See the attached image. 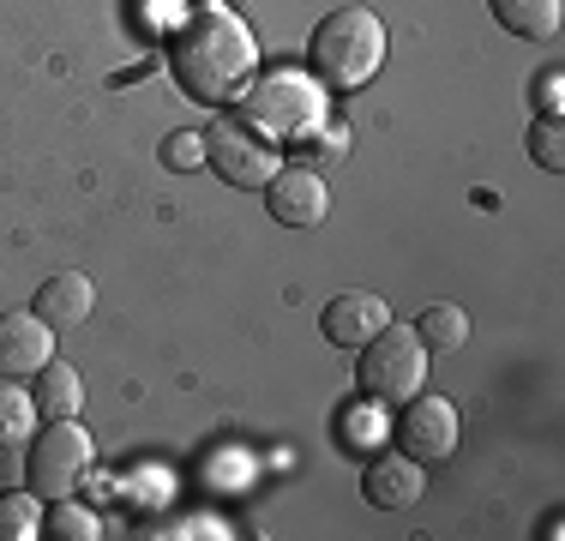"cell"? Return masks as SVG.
Returning a JSON list of instances; mask_svg holds the SVG:
<instances>
[{"label":"cell","mask_w":565,"mask_h":541,"mask_svg":"<svg viewBox=\"0 0 565 541\" xmlns=\"http://www.w3.org/2000/svg\"><path fill=\"white\" fill-rule=\"evenodd\" d=\"M530 103H535V115H565V73L559 66H542V73H535Z\"/></svg>","instance_id":"7402d4cb"},{"label":"cell","mask_w":565,"mask_h":541,"mask_svg":"<svg viewBox=\"0 0 565 541\" xmlns=\"http://www.w3.org/2000/svg\"><path fill=\"white\" fill-rule=\"evenodd\" d=\"M43 535V499L24 494H0V541H36Z\"/></svg>","instance_id":"ac0fdd59"},{"label":"cell","mask_w":565,"mask_h":541,"mask_svg":"<svg viewBox=\"0 0 565 541\" xmlns=\"http://www.w3.org/2000/svg\"><path fill=\"white\" fill-rule=\"evenodd\" d=\"M385 49H392V31H385L380 12L373 7H338L313 24V36H307V66H313V78L326 91L349 97V91H361L385 66Z\"/></svg>","instance_id":"7a4b0ae2"},{"label":"cell","mask_w":565,"mask_h":541,"mask_svg":"<svg viewBox=\"0 0 565 541\" xmlns=\"http://www.w3.org/2000/svg\"><path fill=\"white\" fill-rule=\"evenodd\" d=\"M90 307H97V283L85 277V270H55V277L36 289L31 314L49 325V331H73V325L90 319Z\"/></svg>","instance_id":"7c38bea8"},{"label":"cell","mask_w":565,"mask_h":541,"mask_svg":"<svg viewBox=\"0 0 565 541\" xmlns=\"http://www.w3.org/2000/svg\"><path fill=\"white\" fill-rule=\"evenodd\" d=\"M36 422H43V415H36V397L19 379H7V385H0V452H7V445H24L36 433Z\"/></svg>","instance_id":"2e32d148"},{"label":"cell","mask_w":565,"mask_h":541,"mask_svg":"<svg viewBox=\"0 0 565 541\" xmlns=\"http://www.w3.org/2000/svg\"><path fill=\"white\" fill-rule=\"evenodd\" d=\"M205 162L223 174L228 187H265L271 174L282 169V157H277V145L265 139V132H253L247 120H235V115H223V120H211L205 127Z\"/></svg>","instance_id":"52a82bcc"},{"label":"cell","mask_w":565,"mask_h":541,"mask_svg":"<svg viewBox=\"0 0 565 541\" xmlns=\"http://www.w3.org/2000/svg\"><path fill=\"white\" fill-rule=\"evenodd\" d=\"M319 157H343L349 151V132L343 127H319V145H313Z\"/></svg>","instance_id":"603a6c76"},{"label":"cell","mask_w":565,"mask_h":541,"mask_svg":"<svg viewBox=\"0 0 565 541\" xmlns=\"http://www.w3.org/2000/svg\"><path fill=\"white\" fill-rule=\"evenodd\" d=\"M385 325H392V307L373 289H343L338 301H326V314H319V331H326L331 349H361L367 337H380Z\"/></svg>","instance_id":"30bf717a"},{"label":"cell","mask_w":565,"mask_h":541,"mask_svg":"<svg viewBox=\"0 0 565 541\" xmlns=\"http://www.w3.org/2000/svg\"><path fill=\"white\" fill-rule=\"evenodd\" d=\"M43 530L55 535V541H97V535H103V518H97L90 506H78L73 494H66V499H49Z\"/></svg>","instance_id":"e0dca14e"},{"label":"cell","mask_w":565,"mask_h":541,"mask_svg":"<svg viewBox=\"0 0 565 541\" xmlns=\"http://www.w3.org/2000/svg\"><path fill=\"white\" fill-rule=\"evenodd\" d=\"M385 415H392V410H380V403H367V397H361L355 410L343 415V445H355V452H373V445H380Z\"/></svg>","instance_id":"ffe728a7"},{"label":"cell","mask_w":565,"mask_h":541,"mask_svg":"<svg viewBox=\"0 0 565 541\" xmlns=\"http://www.w3.org/2000/svg\"><path fill=\"white\" fill-rule=\"evenodd\" d=\"M241 120L265 139H307L326 127V85L307 73H265L241 91Z\"/></svg>","instance_id":"3957f363"},{"label":"cell","mask_w":565,"mask_h":541,"mask_svg":"<svg viewBox=\"0 0 565 541\" xmlns=\"http://www.w3.org/2000/svg\"><path fill=\"white\" fill-rule=\"evenodd\" d=\"M565 535V518H559V511H547V518H542V541H559Z\"/></svg>","instance_id":"cb8c5ba5"},{"label":"cell","mask_w":565,"mask_h":541,"mask_svg":"<svg viewBox=\"0 0 565 541\" xmlns=\"http://www.w3.org/2000/svg\"><path fill=\"white\" fill-rule=\"evenodd\" d=\"M199 162H205V132H169L163 139V169L186 174V169H199Z\"/></svg>","instance_id":"44dd1931"},{"label":"cell","mask_w":565,"mask_h":541,"mask_svg":"<svg viewBox=\"0 0 565 541\" xmlns=\"http://www.w3.org/2000/svg\"><path fill=\"white\" fill-rule=\"evenodd\" d=\"M523 145H530V157L542 162L547 174H565V120L559 115H535Z\"/></svg>","instance_id":"d6986e66"},{"label":"cell","mask_w":565,"mask_h":541,"mask_svg":"<svg viewBox=\"0 0 565 541\" xmlns=\"http://www.w3.org/2000/svg\"><path fill=\"white\" fill-rule=\"evenodd\" d=\"M361 494L380 511H409L427 494V464H415L409 452H380L367 464V476H361Z\"/></svg>","instance_id":"8fae6325"},{"label":"cell","mask_w":565,"mask_h":541,"mask_svg":"<svg viewBox=\"0 0 565 541\" xmlns=\"http://www.w3.org/2000/svg\"><path fill=\"white\" fill-rule=\"evenodd\" d=\"M97 469V439L78 422H49L43 433H31V457H24V481L36 499H66L90 481Z\"/></svg>","instance_id":"5b68a950"},{"label":"cell","mask_w":565,"mask_h":541,"mask_svg":"<svg viewBox=\"0 0 565 541\" xmlns=\"http://www.w3.org/2000/svg\"><path fill=\"white\" fill-rule=\"evenodd\" d=\"M488 12L500 19V31L518 36V43H547V36H559L565 0H488Z\"/></svg>","instance_id":"4fadbf2b"},{"label":"cell","mask_w":565,"mask_h":541,"mask_svg":"<svg viewBox=\"0 0 565 541\" xmlns=\"http://www.w3.org/2000/svg\"><path fill=\"white\" fill-rule=\"evenodd\" d=\"M36 415L43 422H78V403H85V385H78V368H66V361H49V368H36Z\"/></svg>","instance_id":"5bb4252c"},{"label":"cell","mask_w":565,"mask_h":541,"mask_svg":"<svg viewBox=\"0 0 565 541\" xmlns=\"http://www.w3.org/2000/svg\"><path fill=\"white\" fill-rule=\"evenodd\" d=\"M259 193H265V211H271L282 229H313V223H326V211H331L326 174H319V169H301V162H295V169L282 162V169L259 187Z\"/></svg>","instance_id":"ba28073f"},{"label":"cell","mask_w":565,"mask_h":541,"mask_svg":"<svg viewBox=\"0 0 565 541\" xmlns=\"http://www.w3.org/2000/svg\"><path fill=\"white\" fill-rule=\"evenodd\" d=\"M169 73L193 103L228 108L259 78V43H253L247 19H235L228 7H199L169 36Z\"/></svg>","instance_id":"6da1fadb"},{"label":"cell","mask_w":565,"mask_h":541,"mask_svg":"<svg viewBox=\"0 0 565 541\" xmlns=\"http://www.w3.org/2000/svg\"><path fill=\"white\" fill-rule=\"evenodd\" d=\"M457 433H463V415H457L451 397H439V391H415V397L397 403V422H392V439L397 452H409L415 464H446L457 452Z\"/></svg>","instance_id":"8992f818"},{"label":"cell","mask_w":565,"mask_h":541,"mask_svg":"<svg viewBox=\"0 0 565 541\" xmlns=\"http://www.w3.org/2000/svg\"><path fill=\"white\" fill-rule=\"evenodd\" d=\"M49 361H55V331L31 307L0 314V379H36V368Z\"/></svg>","instance_id":"9c48e42d"},{"label":"cell","mask_w":565,"mask_h":541,"mask_svg":"<svg viewBox=\"0 0 565 541\" xmlns=\"http://www.w3.org/2000/svg\"><path fill=\"white\" fill-rule=\"evenodd\" d=\"M427 343L415 337V325H385L380 337H367L361 343V361H355V385L367 403H380V410H397L403 397H415V391L427 385Z\"/></svg>","instance_id":"277c9868"},{"label":"cell","mask_w":565,"mask_h":541,"mask_svg":"<svg viewBox=\"0 0 565 541\" xmlns=\"http://www.w3.org/2000/svg\"><path fill=\"white\" fill-rule=\"evenodd\" d=\"M415 337L427 343V356H451V349L469 343V314L451 301H434L422 307V319H415Z\"/></svg>","instance_id":"9a60e30c"}]
</instances>
